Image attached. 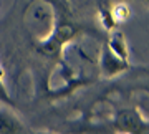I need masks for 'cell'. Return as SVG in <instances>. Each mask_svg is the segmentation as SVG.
Wrapping results in <instances>:
<instances>
[{"label": "cell", "mask_w": 149, "mask_h": 134, "mask_svg": "<svg viewBox=\"0 0 149 134\" xmlns=\"http://www.w3.org/2000/svg\"><path fill=\"white\" fill-rule=\"evenodd\" d=\"M118 128L123 131H128V133H141L143 124L133 111H123L118 116Z\"/></svg>", "instance_id": "6"}, {"label": "cell", "mask_w": 149, "mask_h": 134, "mask_svg": "<svg viewBox=\"0 0 149 134\" xmlns=\"http://www.w3.org/2000/svg\"><path fill=\"white\" fill-rule=\"evenodd\" d=\"M25 133V126L10 106H0V134H18Z\"/></svg>", "instance_id": "4"}, {"label": "cell", "mask_w": 149, "mask_h": 134, "mask_svg": "<svg viewBox=\"0 0 149 134\" xmlns=\"http://www.w3.org/2000/svg\"><path fill=\"white\" fill-rule=\"evenodd\" d=\"M76 35V28L70 23H63V25H56L53 28V32L50 33L45 40H40L38 43V50L43 55L48 56H56L60 55L61 48L68 42H71Z\"/></svg>", "instance_id": "2"}, {"label": "cell", "mask_w": 149, "mask_h": 134, "mask_svg": "<svg viewBox=\"0 0 149 134\" xmlns=\"http://www.w3.org/2000/svg\"><path fill=\"white\" fill-rule=\"evenodd\" d=\"M131 68L129 65V60L119 58L116 53H113L109 47L106 43L103 45L101 48V55H100V71L104 78H114V76H119L123 73Z\"/></svg>", "instance_id": "3"}, {"label": "cell", "mask_w": 149, "mask_h": 134, "mask_svg": "<svg viewBox=\"0 0 149 134\" xmlns=\"http://www.w3.org/2000/svg\"><path fill=\"white\" fill-rule=\"evenodd\" d=\"M106 45L109 47V50H111L113 53H116L119 58L129 60V47H128V42H126L123 32L113 30L111 35H109V38H108Z\"/></svg>", "instance_id": "5"}, {"label": "cell", "mask_w": 149, "mask_h": 134, "mask_svg": "<svg viewBox=\"0 0 149 134\" xmlns=\"http://www.w3.org/2000/svg\"><path fill=\"white\" fill-rule=\"evenodd\" d=\"M129 12H131V8H129L126 3H118V5H114L111 8V13H113V17H114L116 23L126 20V18L129 17Z\"/></svg>", "instance_id": "8"}, {"label": "cell", "mask_w": 149, "mask_h": 134, "mask_svg": "<svg viewBox=\"0 0 149 134\" xmlns=\"http://www.w3.org/2000/svg\"><path fill=\"white\" fill-rule=\"evenodd\" d=\"M28 25L33 28L38 40H45L56 27V13L53 5L47 0L33 3L32 8H28Z\"/></svg>", "instance_id": "1"}, {"label": "cell", "mask_w": 149, "mask_h": 134, "mask_svg": "<svg viewBox=\"0 0 149 134\" xmlns=\"http://www.w3.org/2000/svg\"><path fill=\"white\" fill-rule=\"evenodd\" d=\"M139 2H143V3H146V5H149V0H139Z\"/></svg>", "instance_id": "9"}, {"label": "cell", "mask_w": 149, "mask_h": 134, "mask_svg": "<svg viewBox=\"0 0 149 134\" xmlns=\"http://www.w3.org/2000/svg\"><path fill=\"white\" fill-rule=\"evenodd\" d=\"M0 104H5V106H13V99H12L10 93H8V88L5 85V80H3V68L0 65Z\"/></svg>", "instance_id": "7"}]
</instances>
